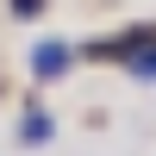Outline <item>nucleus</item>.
<instances>
[{
  "label": "nucleus",
  "mask_w": 156,
  "mask_h": 156,
  "mask_svg": "<svg viewBox=\"0 0 156 156\" xmlns=\"http://www.w3.org/2000/svg\"><path fill=\"white\" fill-rule=\"evenodd\" d=\"M87 56H100V62H125L137 81H156V25H131V31H119V37H94V44H87Z\"/></svg>",
  "instance_id": "1"
},
{
  "label": "nucleus",
  "mask_w": 156,
  "mask_h": 156,
  "mask_svg": "<svg viewBox=\"0 0 156 156\" xmlns=\"http://www.w3.org/2000/svg\"><path fill=\"white\" fill-rule=\"evenodd\" d=\"M75 69V44H62V37H37L31 44V81H62V75Z\"/></svg>",
  "instance_id": "2"
},
{
  "label": "nucleus",
  "mask_w": 156,
  "mask_h": 156,
  "mask_svg": "<svg viewBox=\"0 0 156 156\" xmlns=\"http://www.w3.org/2000/svg\"><path fill=\"white\" fill-rule=\"evenodd\" d=\"M50 137H56V119H50V112H25V119H19V144H50Z\"/></svg>",
  "instance_id": "3"
},
{
  "label": "nucleus",
  "mask_w": 156,
  "mask_h": 156,
  "mask_svg": "<svg viewBox=\"0 0 156 156\" xmlns=\"http://www.w3.org/2000/svg\"><path fill=\"white\" fill-rule=\"evenodd\" d=\"M44 6H50V0H6L12 19H44Z\"/></svg>",
  "instance_id": "4"
}]
</instances>
